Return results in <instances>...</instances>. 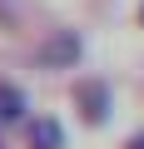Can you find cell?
<instances>
[{
  "mask_svg": "<svg viewBox=\"0 0 144 149\" xmlns=\"http://www.w3.org/2000/svg\"><path fill=\"white\" fill-rule=\"evenodd\" d=\"M80 60V35L75 30H60V35H50L45 45H40V65H75Z\"/></svg>",
  "mask_w": 144,
  "mask_h": 149,
  "instance_id": "cell-1",
  "label": "cell"
},
{
  "mask_svg": "<svg viewBox=\"0 0 144 149\" xmlns=\"http://www.w3.org/2000/svg\"><path fill=\"white\" fill-rule=\"evenodd\" d=\"M75 100L85 104V119H90V124H99V119L109 114V85H99V80H80Z\"/></svg>",
  "mask_w": 144,
  "mask_h": 149,
  "instance_id": "cell-2",
  "label": "cell"
},
{
  "mask_svg": "<svg viewBox=\"0 0 144 149\" xmlns=\"http://www.w3.org/2000/svg\"><path fill=\"white\" fill-rule=\"evenodd\" d=\"M30 144H35V149H65V129H60V119H35Z\"/></svg>",
  "mask_w": 144,
  "mask_h": 149,
  "instance_id": "cell-3",
  "label": "cell"
},
{
  "mask_svg": "<svg viewBox=\"0 0 144 149\" xmlns=\"http://www.w3.org/2000/svg\"><path fill=\"white\" fill-rule=\"evenodd\" d=\"M20 109H25V95L15 85H0V119H20Z\"/></svg>",
  "mask_w": 144,
  "mask_h": 149,
  "instance_id": "cell-4",
  "label": "cell"
},
{
  "mask_svg": "<svg viewBox=\"0 0 144 149\" xmlns=\"http://www.w3.org/2000/svg\"><path fill=\"white\" fill-rule=\"evenodd\" d=\"M124 149H144V134H134V139H129V144H124Z\"/></svg>",
  "mask_w": 144,
  "mask_h": 149,
  "instance_id": "cell-5",
  "label": "cell"
}]
</instances>
